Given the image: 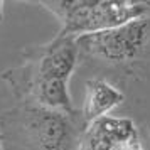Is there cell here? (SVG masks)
<instances>
[{
	"mask_svg": "<svg viewBox=\"0 0 150 150\" xmlns=\"http://www.w3.org/2000/svg\"><path fill=\"white\" fill-rule=\"evenodd\" d=\"M79 59V47L73 37H59L47 44L24 52L21 64L2 71L0 79L21 103L62 113H78L74 110L68 81Z\"/></svg>",
	"mask_w": 150,
	"mask_h": 150,
	"instance_id": "cell-1",
	"label": "cell"
},
{
	"mask_svg": "<svg viewBox=\"0 0 150 150\" xmlns=\"http://www.w3.org/2000/svg\"><path fill=\"white\" fill-rule=\"evenodd\" d=\"M4 138L25 150H78L84 135L81 113H62L19 103L0 115Z\"/></svg>",
	"mask_w": 150,
	"mask_h": 150,
	"instance_id": "cell-2",
	"label": "cell"
},
{
	"mask_svg": "<svg viewBox=\"0 0 150 150\" xmlns=\"http://www.w3.org/2000/svg\"><path fill=\"white\" fill-rule=\"evenodd\" d=\"M39 4L59 19L57 35L73 39L150 17V2L140 0H42Z\"/></svg>",
	"mask_w": 150,
	"mask_h": 150,
	"instance_id": "cell-3",
	"label": "cell"
},
{
	"mask_svg": "<svg viewBox=\"0 0 150 150\" xmlns=\"http://www.w3.org/2000/svg\"><path fill=\"white\" fill-rule=\"evenodd\" d=\"M150 39V17L137 19L118 27L106 29L76 39L79 52L101 59L108 64L133 61Z\"/></svg>",
	"mask_w": 150,
	"mask_h": 150,
	"instance_id": "cell-4",
	"label": "cell"
},
{
	"mask_svg": "<svg viewBox=\"0 0 150 150\" xmlns=\"http://www.w3.org/2000/svg\"><path fill=\"white\" fill-rule=\"evenodd\" d=\"M138 138L133 120L125 116H103L84 130L78 150H115L118 145Z\"/></svg>",
	"mask_w": 150,
	"mask_h": 150,
	"instance_id": "cell-5",
	"label": "cell"
},
{
	"mask_svg": "<svg viewBox=\"0 0 150 150\" xmlns=\"http://www.w3.org/2000/svg\"><path fill=\"white\" fill-rule=\"evenodd\" d=\"M125 96L120 89L103 79H89L86 81V95L81 108V118L84 127L88 128L91 123L108 116L111 110L122 105Z\"/></svg>",
	"mask_w": 150,
	"mask_h": 150,
	"instance_id": "cell-6",
	"label": "cell"
},
{
	"mask_svg": "<svg viewBox=\"0 0 150 150\" xmlns=\"http://www.w3.org/2000/svg\"><path fill=\"white\" fill-rule=\"evenodd\" d=\"M130 150H143L142 143H140V138H137L135 142L132 143V147H130Z\"/></svg>",
	"mask_w": 150,
	"mask_h": 150,
	"instance_id": "cell-7",
	"label": "cell"
},
{
	"mask_svg": "<svg viewBox=\"0 0 150 150\" xmlns=\"http://www.w3.org/2000/svg\"><path fill=\"white\" fill-rule=\"evenodd\" d=\"M2 19H4V2L0 0V22H2Z\"/></svg>",
	"mask_w": 150,
	"mask_h": 150,
	"instance_id": "cell-8",
	"label": "cell"
},
{
	"mask_svg": "<svg viewBox=\"0 0 150 150\" xmlns=\"http://www.w3.org/2000/svg\"><path fill=\"white\" fill-rule=\"evenodd\" d=\"M2 145H4V133H2V130H0V150H2Z\"/></svg>",
	"mask_w": 150,
	"mask_h": 150,
	"instance_id": "cell-9",
	"label": "cell"
}]
</instances>
